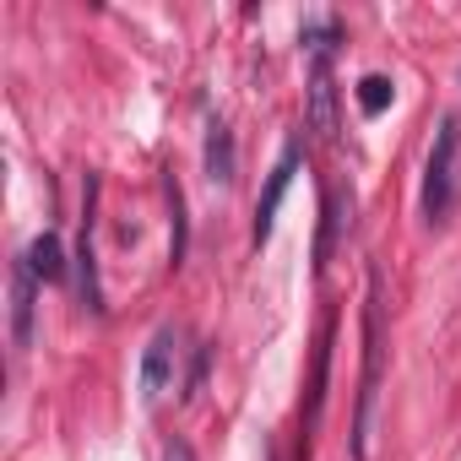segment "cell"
I'll return each instance as SVG.
<instances>
[{"label":"cell","mask_w":461,"mask_h":461,"mask_svg":"<svg viewBox=\"0 0 461 461\" xmlns=\"http://www.w3.org/2000/svg\"><path fill=\"white\" fill-rule=\"evenodd\" d=\"M168 206H174V245H168V261L179 267V261H185V190H179L174 174H168Z\"/></svg>","instance_id":"5bb4252c"},{"label":"cell","mask_w":461,"mask_h":461,"mask_svg":"<svg viewBox=\"0 0 461 461\" xmlns=\"http://www.w3.org/2000/svg\"><path fill=\"white\" fill-rule=\"evenodd\" d=\"M93 201H98V185H93ZM77 261H82V304L93 315H104V294H98V272H93V212L82 217V250H77Z\"/></svg>","instance_id":"ba28073f"},{"label":"cell","mask_w":461,"mask_h":461,"mask_svg":"<svg viewBox=\"0 0 461 461\" xmlns=\"http://www.w3.org/2000/svg\"><path fill=\"white\" fill-rule=\"evenodd\" d=\"M33 310H39V272L23 261H12V348H33Z\"/></svg>","instance_id":"3957f363"},{"label":"cell","mask_w":461,"mask_h":461,"mask_svg":"<svg viewBox=\"0 0 461 461\" xmlns=\"http://www.w3.org/2000/svg\"><path fill=\"white\" fill-rule=\"evenodd\" d=\"M240 174V152H234V131H228L222 120L206 125V179L212 185H234Z\"/></svg>","instance_id":"52a82bcc"},{"label":"cell","mask_w":461,"mask_h":461,"mask_svg":"<svg viewBox=\"0 0 461 461\" xmlns=\"http://www.w3.org/2000/svg\"><path fill=\"white\" fill-rule=\"evenodd\" d=\"M28 267L39 272V283H60V277H66V250H60V240H55V234H39V240L28 245Z\"/></svg>","instance_id":"9c48e42d"},{"label":"cell","mask_w":461,"mask_h":461,"mask_svg":"<svg viewBox=\"0 0 461 461\" xmlns=\"http://www.w3.org/2000/svg\"><path fill=\"white\" fill-rule=\"evenodd\" d=\"M163 461H195V456H190V445H185V439H168V450H163Z\"/></svg>","instance_id":"2e32d148"},{"label":"cell","mask_w":461,"mask_h":461,"mask_svg":"<svg viewBox=\"0 0 461 461\" xmlns=\"http://www.w3.org/2000/svg\"><path fill=\"white\" fill-rule=\"evenodd\" d=\"M380 375H385V310H380V272H369V299H364V380H358V418H353V461H375Z\"/></svg>","instance_id":"6da1fadb"},{"label":"cell","mask_w":461,"mask_h":461,"mask_svg":"<svg viewBox=\"0 0 461 461\" xmlns=\"http://www.w3.org/2000/svg\"><path fill=\"white\" fill-rule=\"evenodd\" d=\"M294 174H299V141L283 147V158H277V168H272V179H267V190H261V206H256V245L272 240V222H277V206H283Z\"/></svg>","instance_id":"5b68a950"},{"label":"cell","mask_w":461,"mask_h":461,"mask_svg":"<svg viewBox=\"0 0 461 461\" xmlns=\"http://www.w3.org/2000/svg\"><path fill=\"white\" fill-rule=\"evenodd\" d=\"M174 326H158L152 331V342H147V353H141V375H136V385H141V402H158L163 391H168V380H174Z\"/></svg>","instance_id":"277c9868"},{"label":"cell","mask_w":461,"mask_h":461,"mask_svg":"<svg viewBox=\"0 0 461 461\" xmlns=\"http://www.w3.org/2000/svg\"><path fill=\"white\" fill-rule=\"evenodd\" d=\"M331 337H337V321H326V331H321V348H315V380H310V429L321 423V402H326V375H331Z\"/></svg>","instance_id":"30bf717a"},{"label":"cell","mask_w":461,"mask_h":461,"mask_svg":"<svg viewBox=\"0 0 461 461\" xmlns=\"http://www.w3.org/2000/svg\"><path fill=\"white\" fill-rule=\"evenodd\" d=\"M304 120H310V131L321 136V141H337V82H331V66L326 60H315V71H310V104H304Z\"/></svg>","instance_id":"8992f818"},{"label":"cell","mask_w":461,"mask_h":461,"mask_svg":"<svg viewBox=\"0 0 461 461\" xmlns=\"http://www.w3.org/2000/svg\"><path fill=\"white\" fill-rule=\"evenodd\" d=\"M321 245H315V272H326V256H331V240H337V228H342V217H337V195H326L321 201Z\"/></svg>","instance_id":"4fadbf2b"},{"label":"cell","mask_w":461,"mask_h":461,"mask_svg":"<svg viewBox=\"0 0 461 461\" xmlns=\"http://www.w3.org/2000/svg\"><path fill=\"white\" fill-rule=\"evenodd\" d=\"M456 158H461V120L439 114V131H434V147L423 163V217L429 222H445L456 206Z\"/></svg>","instance_id":"7a4b0ae2"},{"label":"cell","mask_w":461,"mask_h":461,"mask_svg":"<svg viewBox=\"0 0 461 461\" xmlns=\"http://www.w3.org/2000/svg\"><path fill=\"white\" fill-rule=\"evenodd\" d=\"M206 364H212V348H195V364H190V380H185V402L201 396V385H206Z\"/></svg>","instance_id":"9a60e30c"},{"label":"cell","mask_w":461,"mask_h":461,"mask_svg":"<svg viewBox=\"0 0 461 461\" xmlns=\"http://www.w3.org/2000/svg\"><path fill=\"white\" fill-rule=\"evenodd\" d=\"M299 44H304L315 60H326V66H331V50H337V23H304Z\"/></svg>","instance_id":"7c38bea8"},{"label":"cell","mask_w":461,"mask_h":461,"mask_svg":"<svg viewBox=\"0 0 461 461\" xmlns=\"http://www.w3.org/2000/svg\"><path fill=\"white\" fill-rule=\"evenodd\" d=\"M391 93H396V87H391V77H364V82H358V109L375 120V114H385V109H391Z\"/></svg>","instance_id":"8fae6325"}]
</instances>
